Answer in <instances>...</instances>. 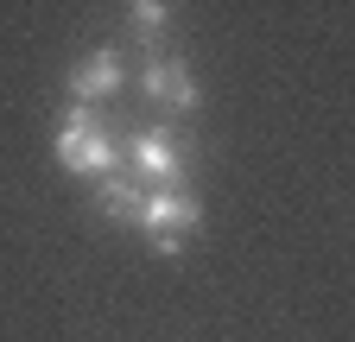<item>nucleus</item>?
I'll return each instance as SVG.
<instances>
[{"label":"nucleus","mask_w":355,"mask_h":342,"mask_svg":"<svg viewBox=\"0 0 355 342\" xmlns=\"http://www.w3.org/2000/svg\"><path fill=\"white\" fill-rule=\"evenodd\" d=\"M127 152L140 165V178H153V190H184V146H178L171 127H140Z\"/></svg>","instance_id":"obj_3"},{"label":"nucleus","mask_w":355,"mask_h":342,"mask_svg":"<svg viewBox=\"0 0 355 342\" xmlns=\"http://www.w3.org/2000/svg\"><path fill=\"white\" fill-rule=\"evenodd\" d=\"M140 228H146L153 253H178V247L203 228V209H197V197H184V190H146Z\"/></svg>","instance_id":"obj_1"},{"label":"nucleus","mask_w":355,"mask_h":342,"mask_svg":"<svg viewBox=\"0 0 355 342\" xmlns=\"http://www.w3.org/2000/svg\"><path fill=\"white\" fill-rule=\"evenodd\" d=\"M140 203H146L140 184H127V178H102V216H108V222H140Z\"/></svg>","instance_id":"obj_6"},{"label":"nucleus","mask_w":355,"mask_h":342,"mask_svg":"<svg viewBox=\"0 0 355 342\" xmlns=\"http://www.w3.org/2000/svg\"><path fill=\"white\" fill-rule=\"evenodd\" d=\"M146 96L153 102H165L171 114H191L197 102H203V89H197V76L178 64V57H165V64H146Z\"/></svg>","instance_id":"obj_4"},{"label":"nucleus","mask_w":355,"mask_h":342,"mask_svg":"<svg viewBox=\"0 0 355 342\" xmlns=\"http://www.w3.org/2000/svg\"><path fill=\"white\" fill-rule=\"evenodd\" d=\"M58 159L70 165V171H83V178H102V171L114 165V140H108V127L89 114L83 102L64 114V127H58Z\"/></svg>","instance_id":"obj_2"},{"label":"nucleus","mask_w":355,"mask_h":342,"mask_svg":"<svg viewBox=\"0 0 355 342\" xmlns=\"http://www.w3.org/2000/svg\"><path fill=\"white\" fill-rule=\"evenodd\" d=\"M121 89V57L114 51H89L76 70H70V96L89 108V102H102V96H114Z\"/></svg>","instance_id":"obj_5"},{"label":"nucleus","mask_w":355,"mask_h":342,"mask_svg":"<svg viewBox=\"0 0 355 342\" xmlns=\"http://www.w3.org/2000/svg\"><path fill=\"white\" fill-rule=\"evenodd\" d=\"M127 26L140 32V38H159L171 26V7H165V0H133V7H127Z\"/></svg>","instance_id":"obj_7"}]
</instances>
